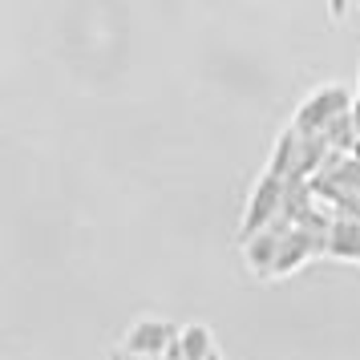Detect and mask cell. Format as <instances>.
<instances>
[{
  "label": "cell",
  "instance_id": "obj_1",
  "mask_svg": "<svg viewBox=\"0 0 360 360\" xmlns=\"http://www.w3.org/2000/svg\"><path fill=\"white\" fill-rule=\"evenodd\" d=\"M352 110H356V98L348 94V85L324 82L300 101V110H295V117H292V130L300 134V138H324V134L332 130L340 117L352 114Z\"/></svg>",
  "mask_w": 360,
  "mask_h": 360
},
{
  "label": "cell",
  "instance_id": "obj_2",
  "mask_svg": "<svg viewBox=\"0 0 360 360\" xmlns=\"http://www.w3.org/2000/svg\"><path fill=\"white\" fill-rule=\"evenodd\" d=\"M283 198H288V182L263 170L259 182H255V186H251V195H247L243 223H239V243L255 239V235L267 231V227H276L279 219H283Z\"/></svg>",
  "mask_w": 360,
  "mask_h": 360
},
{
  "label": "cell",
  "instance_id": "obj_3",
  "mask_svg": "<svg viewBox=\"0 0 360 360\" xmlns=\"http://www.w3.org/2000/svg\"><path fill=\"white\" fill-rule=\"evenodd\" d=\"M182 328H174L170 320L162 316H138L130 328H126V336H122V352L126 356H166V348L179 340Z\"/></svg>",
  "mask_w": 360,
  "mask_h": 360
},
{
  "label": "cell",
  "instance_id": "obj_4",
  "mask_svg": "<svg viewBox=\"0 0 360 360\" xmlns=\"http://www.w3.org/2000/svg\"><path fill=\"white\" fill-rule=\"evenodd\" d=\"M292 231L288 219H279L276 227L259 231L255 239H247L243 243V259H247V271H255V276H271L276 271V259H279V247H283V235Z\"/></svg>",
  "mask_w": 360,
  "mask_h": 360
},
{
  "label": "cell",
  "instance_id": "obj_5",
  "mask_svg": "<svg viewBox=\"0 0 360 360\" xmlns=\"http://www.w3.org/2000/svg\"><path fill=\"white\" fill-rule=\"evenodd\" d=\"M328 255L360 263V223L356 219H332V231H328Z\"/></svg>",
  "mask_w": 360,
  "mask_h": 360
},
{
  "label": "cell",
  "instance_id": "obj_6",
  "mask_svg": "<svg viewBox=\"0 0 360 360\" xmlns=\"http://www.w3.org/2000/svg\"><path fill=\"white\" fill-rule=\"evenodd\" d=\"M179 348L186 352V360H207L211 352H219V344H214V332L202 324V320H195V324H182Z\"/></svg>",
  "mask_w": 360,
  "mask_h": 360
},
{
  "label": "cell",
  "instance_id": "obj_7",
  "mask_svg": "<svg viewBox=\"0 0 360 360\" xmlns=\"http://www.w3.org/2000/svg\"><path fill=\"white\" fill-rule=\"evenodd\" d=\"M162 360H186V352H182V348H179V340H174V344H170V348H166V356Z\"/></svg>",
  "mask_w": 360,
  "mask_h": 360
},
{
  "label": "cell",
  "instance_id": "obj_8",
  "mask_svg": "<svg viewBox=\"0 0 360 360\" xmlns=\"http://www.w3.org/2000/svg\"><path fill=\"white\" fill-rule=\"evenodd\" d=\"M122 360H158V356H126V352H122Z\"/></svg>",
  "mask_w": 360,
  "mask_h": 360
},
{
  "label": "cell",
  "instance_id": "obj_9",
  "mask_svg": "<svg viewBox=\"0 0 360 360\" xmlns=\"http://www.w3.org/2000/svg\"><path fill=\"white\" fill-rule=\"evenodd\" d=\"M207 360H227V356H223V352H211V356H207Z\"/></svg>",
  "mask_w": 360,
  "mask_h": 360
},
{
  "label": "cell",
  "instance_id": "obj_10",
  "mask_svg": "<svg viewBox=\"0 0 360 360\" xmlns=\"http://www.w3.org/2000/svg\"><path fill=\"white\" fill-rule=\"evenodd\" d=\"M356 105H360V89H356Z\"/></svg>",
  "mask_w": 360,
  "mask_h": 360
}]
</instances>
